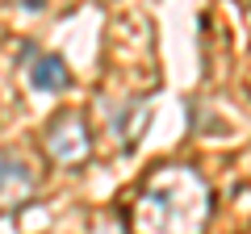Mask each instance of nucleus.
<instances>
[{
  "label": "nucleus",
  "mask_w": 251,
  "mask_h": 234,
  "mask_svg": "<svg viewBox=\"0 0 251 234\" xmlns=\"http://www.w3.org/2000/svg\"><path fill=\"white\" fill-rule=\"evenodd\" d=\"M209 217V192L188 167H163L138 197V226L147 234H197Z\"/></svg>",
  "instance_id": "obj_1"
},
{
  "label": "nucleus",
  "mask_w": 251,
  "mask_h": 234,
  "mask_svg": "<svg viewBox=\"0 0 251 234\" xmlns=\"http://www.w3.org/2000/svg\"><path fill=\"white\" fill-rule=\"evenodd\" d=\"M46 151L63 163H75L88 155V126H84L80 113H63L59 121H50L46 130Z\"/></svg>",
  "instance_id": "obj_2"
},
{
  "label": "nucleus",
  "mask_w": 251,
  "mask_h": 234,
  "mask_svg": "<svg viewBox=\"0 0 251 234\" xmlns=\"http://www.w3.org/2000/svg\"><path fill=\"white\" fill-rule=\"evenodd\" d=\"M34 192V171L17 155H0V209H13L21 201H29Z\"/></svg>",
  "instance_id": "obj_3"
},
{
  "label": "nucleus",
  "mask_w": 251,
  "mask_h": 234,
  "mask_svg": "<svg viewBox=\"0 0 251 234\" xmlns=\"http://www.w3.org/2000/svg\"><path fill=\"white\" fill-rule=\"evenodd\" d=\"M67 67H63V59H54V54H34L29 59V84H34L38 92H63L67 88Z\"/></svg>",
  "instance_id": "obj_4"
},
{
  "label": "nucleus",
  "mask_w": 251,
  "mask_h": 234,
  "mask_svg": "<svg viewBox=\"0 0 251 234\" xmlns=\"http://www.w3.org/2000/svg\"><path fill=\"white\" fill-rule=\"evenodd\" d=\"M21 4H25V9H38V4H42V0H21Z\"/></svg>",
  "instance_id": "obj_5"
}]
</instances>
